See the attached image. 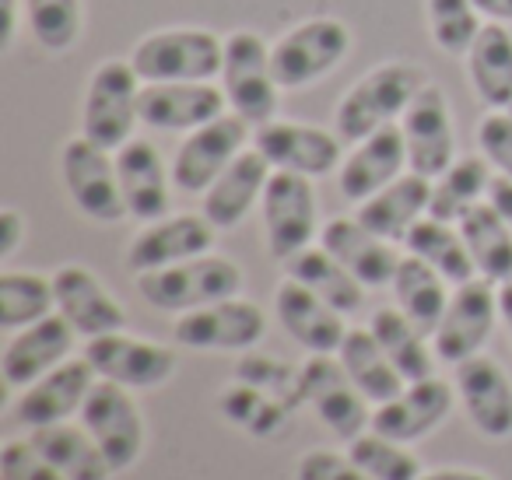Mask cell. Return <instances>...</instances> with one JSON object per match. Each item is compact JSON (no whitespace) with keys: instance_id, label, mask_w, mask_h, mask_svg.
I'll list each match as a JSON object with an SVG mask.
<instances>
[{"instance_id":"obj_21","label":"cell","mask_w":512,"mask_h":480,"mask_svg":"<svg viewBox=\"0 0 512 480\" xmlns=\"http://www.w3.org/2000/svg\"><path fill=\"white\" fill-rule=\"evenodd\" d=\"M53 295H57V312L85 340L106 337L127 326V309L120 305V298L81 263H64L53 274Z\"/></svg>"},{"instance_id":"obj_6","label":"cell","mask_w":512,"mask_h":480,"mask_svg":"<svg viewBox=\"0 0 512 480\" xmlns=\"http://www.w3.org/2000/svg\"><path fill=\"white\" fill-rule=\"evenodd\" d=\"M141 85L130 60H102L81 102V134L109 151H120L141 123Z\"/></svg>"},{"instance_id":"obj_29","label":"cell","mask_w":512,"mask_h":480,"mask_svg":"<svg viewBox=\"0 0 512 480\" xmlns=\"http://www.w3.org/2000/svg\"><path fill=\"white\" fill-rule=\"evenodd\" d=\"M428 204H432V179L407 169L404 176L393 179L390 186H383V190L372 193L369 200H362L355 218L362 221L369 232H376L379 239L404 242L407 232L428 214Z\"/></svg>"},{"instance_id":"obj_12","label":"cell","mask_w":512,"mask_h":480,"mask_svg":"<svg viewBox=\"0 0 512 480\" xmlns=\"http://www.w3.org/2000/svg\"><path fill=\"white\" fill-rule=\"evenodd\" d=\"M246 141L249 123L235 113L190 130L172 158V186L179 193H204L246 151Z\"/></svg>"},{"instance_id":"obj_10","label":"cell","mask_w":512,"mask_h":480,"mask_svg":"<svg viewBox=\"0 0 512 480\" xmlns=\"http://www.w3.org/2000/svg\"><path fill=\"white\" fill-rule=\"evenodd\" d=\"M498 319H502L498 316V284H491L488 277H470L467 284H456L446 316L432 333L435 358H442L446 365H460L481 354Z\"/></svg>"},{"instance_id":"obj_42","label":"cell","mask_w":512,"mask_h":480,"mask_svg":"<svg viewBox=\"0 0 512 480\" xmlns=\"http://www.w3.org/2000/svg\"><path fill=\"white\" fill-rule=\"evenodd\" d=\"M25 22L46 53H67L81 36V0H25Z\"/></svg>"},{"instance_id":"obj_36","label":"cell","mask_w":512,"mask_h":480,"mask_svg":"<svg viewBox=\"0 0 512 480\" xmlns=\"http://www.w3.org/2000/svg\"><path fill=\"white\" fill-rule=\"evenodd\" d=\"M407 253L425 260L428 267H435L449 284H467L470 277H477L474 256H470L467 242L460 235V225H449V221H439L432 214L418 221V225L407 232L404 239Z\"/></svg>"},{"instance_id":"obj_45","label":"cell","mask_w":512,"mask_h":480,"mask_svg":"<svg viewBox=\"0 0 512 480\" xmlns=\"http://www.w3.org/2000/svg\"><path fill=\"white\" fill-rule=\"evenodd\" d=\"M0 480H67V477L32 445V438H11L0 449Z\"/></svg>"},{"instance_id":"obj_32","label":"cell","mask_w":512,"mask_h":480,"mask_svg":"<svg viewBox=\"0 0 512 480\" xmlns=\"http://www.w3.org/2000/svg\"><path fill=\"white\" fill-rule=\"evenodd\" d=\"M29 438L67 480H109L116 473L85 424H46V428H32Z\"/></svg>"},{"instance_id":"obj_19","label":"cell","mask_w":512,"mask_h":480,"mask_svg":"<svg viewBox=\"0 0 512 480\" xmlns=\"http://www.w3.org/2000/svg\"><path fill=\"white\" fill-rule=\"evenodd\" d=\"M214 232L218 228L204 214H165V218L151 221L148 228H141L130 239L127 246L130 274L137 277V274H148V270H162L172 267V263L211 253Z\"/></svg>"},{"instance_id":"obj_40","label":"cell","mask_w":512,"mask_h":480,"mask_svg":"<svg viewBox=\"0 0 512 480\" xmlns=\"http://www.w3.org/2000/svg\"><path fill=\"white\" fill-rule=\"evenodd\" d=\"M221 414L242 428L253 438H274L288 428V417L292 407L281 403L278 396L264 393V389L246 386V382H235L228 393H221Z\"/></svg>"},{"instance_id":"obj_49","label":"cell","mask_w":512,"mask_h":480,"mask_svg":"<svg viewBox=\"0 0 512 480\" xmlns=\"http://www.w3.org/2000/svg\"><path fill=\"white\" fill-rule=\"evenodd\" d=\"M488 204L495 207V211L505 218V225L512 228V179H505V176L491 179V186H488Z\"/></svg>"},{"instance_id":"obj_14","label":"cell","mask_w":512,"mask_h":480,"mask_svg":"<svg viewBox=\"0 0 512 480\" xmlns=\"http://www.w3.org/2000/svg\"><path fill=\"white\" fill-rule=\"evenodd\" d=\"M85 358L95 368L99 379L120 382L127 389H158L176 375V351L155 340L130 337V333L116 330L106 337H95L85 344Z\"/></svg>"},{"instance_id":"obj_46","label":"cell","mask_w":512,"mask_h":480,"mask_svg":"<svg viewBox=\"0 0 512 480\" xmlns=\"http://www.w3.org/2000/svg\"><path fill=\"white\" fill-rule=\"evenodd\" d=\"M477 148L488 158L498 176L512 179V113L509 109H488L477 123Z\"/></svg>"},{"instance_id":"obj_2","label":"cell","mask_w":512,"mask_h":480,"mask_svg":"<svg viewBox=\"0 0 512 480\" xmlns=\"http://www.w3.org/2000/svg\"><path fill=\"white\" fill-rule=\"evenodd\" d=\"M141 298L158 312H193L204 305L225 302L242 291V267L228 256H193V260L172 263L162 270L134 277Z\"/></svg>"},{"instance_id":"obj_28","label":"cell","mask_w":512,"mask_h":480,"mask_svg":"<svg viewBox=\"0 0 512 480\" xmlns=\"http://www.w3.org/2000/svg\"><path fill=\"white\" fill-rule=\"evenodd\" d=\"M320 246L344 263L365 288H390L400 267L393 242L379 239L358 218H334L320 228Z\"/></svg>"},{"instance_id":"obj_50","label":"cell","mask_w":512,"mask_h":480,"mask_svg":"<svg viewBox=\"0 0 512 480\" xmlns=\"http://www.w3.org/2000/svg\"><path fill=\"white\" fill-rule=\"evenodd\" d=\"M0 4H4V39H0V43H4V50H11L18 36V22H22L18 8H25V0H0Z\"/></svg>"},{"instance_id":"obj_5","label":"cell","mask_w":512,"mask_h":480,"mask_svg":"<svg viewBox=\"0 0 512 480\" xmlns=\"http://www.w3.org/2000/svg\"><path fill=\"white\" fill-rule=\"evenodd\" d=\"M351 53V29L341 18H306L271 43V64L281 92H299L327 78Z\"/></svg>"},{"instance_id":"obj_3","label":"cell","mask_w":512,"mask_h":480,"mask_svg":"<svg viewBox=\"0 0 512 480\" xmlns=\"http://www.w3.org/2000/svg\"><path fill=\"white\" fill-rule=\"evenodd\" d=\"M221 88L235 116L249 127H264L278 113V78L271 64V43L253 29H235L225 39V67H221Z\"/></svg>"},{"instance_id":"obj_7","label":"cell","mask_w":512,"mask_h":480,"mask_svg":"<svg viewBox=\"0 0 512 480\" xmlns=\"http://www.w3.org/2000/svg\"><path fill=\"white\" fill-rule=\"evenodd\" d=\"M60 179H64L71 204L88 221L120 225L123 218H130L127 204H123L120 176H116V151L88 141L85 134L71 137L60 148Z\"/></svg>"},{"instance_id":"obj_47","label":"cell","mask_w":512,"mask_h":480,"mask_svg":"<svg viewBox=\"0 0 512 480\" xmlns=\"http://www.w3.org/2000/svg\"><path fill=\"white\" fill-rule=\"evenodd\" d=\"M295 480H372L348 452L334 449H309L299 456Z\"/></svg>"},{"instance_id":"obj_54","label":"cell","mask_w":512,"mask_h":480,"mask_svg":"<svg viewBox=\"0 0 512 480\" xmlns=\"http://www.w3.org/2000/svg\"><path fill=\"white\" fill-rule=\"evenodd\" d=\"M509 113H512V106H509Z\"/></svg>"},{"instance_id":"obj_35","label":"cell","mask_w":512,"mask_h":480,"mask_svg":"<svg viewBox=\"0 0 512 480\" xmlns=\"http://www.w3.org/2000/svg\"><path fill=\"white\" fill-rule=\"evenodd\" d=\"M456 225H460L463 242L474 256L477 277H488L491 284L512 281V228L505 225L502 214L488 200H481Z\"/></svg>"},{"instance_id":"obj_17","label":"cell","mask_w":512,"mask_h":480,"mask_svg":"<svg viewBox=\"0 0 512 480\" xmlns=\"http://www.w3.org/2000/svg\"><path fill=\"white\" fill-rule=\"evenodd\" d=\"M253 148L271 162L278 172H299V176L320 179L341 169V141L330 130L309 127L295 120H271L253 130Z\"/></svg>"},{"instance_id":"obj_39","label":"cell","mask_w":512,"mask_h":480,"mask_svg":"<svg viewBox=\"0 0 512 480\" xmlns=\"http://www.w3.org/2000/svg\"><path fill=\"white\" fill-rule=\"evenodd\" d=\"M53 312H57L53 277L32 274V270H4L0 274V326L4 330H25Z\"/></svg>"},{"instance_id":"obj_38","label":"cell","mask_w":512,"mask_h":480,"mask_svg":"<svg viewBox=\"0 0 512 480\" xmlns=\"http://www.w3.org/2000/svg\"><path fill=\"white\" fill-rule=\"evenodd\" d=\"M491 165L484 155H463L449 165L442 176L432 179V204L428 214L439 221H456L467 211H474L481 200H488V186H491Z\"/></svg>"},{"instance_id":"obj_1","label":"cell","mask_w":512,"mask_h":480,"mask_svg":"<svg viewBox=\"0 0 512 480\" xmlns=\"http://www.w3.org/2000/svg\"><path fill=\"white\" fill-rule=\"evenodd\" d=\"M425 85H428V74L418 64H407V60H390V64L372 67L337 102V113H334L337 137L358 144L376 134V130L397 123V116L407 113L414 95Z\"/></svg>"},{"instance_id":"obj_26","label":"cell","mask_w":512,"mask_h":480,"mask_svg":"<svg viewBox=\"0 0 512 480\" xmlns=\"http://www.w3.org/2000/svg\"><path fill=\"white\" fill-rule=\"evenodd\" d=\"M407 172V144L404 130L397 123L376 130L372 137L355 144L348 158L337 169V190L351 204H362L372 193H379L383 186H390L393 179H400Z\"/></svg>"},{"instance_id":"obj_44","label":"cell","mask_w":512,"mask_h":480,"mask_svg":"<svg viewBox=\"0 0 512 480\" xmlns=\"http://www.w3.org/2000/svg\"><path fill=\"white\" fill-rule=\"evenodd\" d=\"M235 379L246 382V386L264 389V393L278 396L288 407H299L302 393H299V372H288L278 361H264V358H242L239 368H235Z\"/></svg>"},{"instance_id":"obj_27","label":"cell","mask_w":512,"mask_h":480,"mask_svg":"<svg viewBox=\"0 0 512 480\" xmlns=\"http://www.w3.org/2000/svg\"><path fill=\"white\" fill-rule=\"evenodd\" d=\"M271 172H274L271 162H267L260 151L246 148L204 193H200V197H204L200 214H204L218 232H228V228L242 225L246 214L264 200Z\"/></svg>"},{"instance_id":"obj_23","label":"cell","mask_w":512,"mask_h":480,"mask_svg":"<svg viewBox=\"0 0 512 480\" xmlns=\"http://www.w3.org/2000/svg\"><path fill=\"white\" fill-rule=\"evenodd\" d=\"M95 382H99V375L88 365V358H67L64 365H57L43 379L22 389V396L15 400V417L29 431L71 421L74 414H81Z\"/></svg>"},{"instance_id":"obj_16","label":"cell","mask_w":512,"mask_h":480,"mask_svg":"<svg viewBox=\"0 0 512 480\" xmlns=\"http://www.w3.org/2000/svg\"><path fill=\"white\" fill-rule=\"evenodd\" d=\"M225 88L214 81H144L141 123L162 134H190L204 123L225 116Z\"/></svg>"},{"instance_id":"obj_22","label":"cell","mask_w":512,"mask_h":480,"mask_svg":"<svg viewBox=\"0 0 512 480\" xmlns=\"http://www.w3.org/2000/svg\"><path fill=\"white\" fill-rule=\"evenodd\" d=\"M453 400H456V389H449V382L428 375V379L407 382L393 400L379 403L372 410L369 428L404 445L421 442V438H428L446 421L449 410H453Z\"/></svg>"},{"instance_id":"obj_13","label":"cell","mask_w":512,"mask_h":480,"mask_svg":"<svg viewBox=\"0 0 512 480\" xmlns=\"http://www.w3.org/2000/svg\"><path fill=\"white\" fill-rule=\"evenodd\" d=\"M264 333V309L239 295L183 312L172 326V340L179 347H190V351H249L264 340Z\"/></svg>"},{"instance_id":"obj_11","label":"cell","mask_w":512,"mask_h":480,"mask_svg":"<svg viewBox=\"0 0 512 480\" xmlns=\"http://www.w3.org/2000/svg\"><path fill=\"white\" fill-rule=\"evenodd\" d=\"M299 393L302 403L316 410L323 424L334 431L341 442L358 438L372 424V410L365 393L348 379L341 361L330 354H313L306 365L299 368Z\"/></svg>"},{"instance_id":"obj_30","label":"cell","mask_w":512,"mask_h":480,"mask_svg":"<svg viewBox=\"0 0 512 480\" xmlns=\"http://www.w3.org/2000/svg\"><path fill=\"white\" fill-rule=\"evenodd\" d=\"M467 74L488 109L512 106V32L502 22H484L467 50Z\"/></svg>"},{"instance_id":"obj_43","label":"cell","mask_w":512,"mask_h":480,"mask_svg":"<svg viewBox=\"0 0 512 480\" xmlns=\"http://www.w3.org/2000/svg\"><path fill=\"white\" fill-rule=\"evenodd\" d=\"M425 15L432 43L449 57H467L477 32H481V11L474 0H428Z\"/></svg>"},{"instance_id":"obj_52","label":"cell","mask_w":512,"mask_h":480,"mask_svg":"<svg viewBox=\"0 0 512 480\" xmlns=\"http://www.w3.org/2000/svg\"><path fill=\"white\" fill-rule=\"evenodd\" d=\"M418 480H491V477H488V473H481V470H467V466H449V470L421 473Z\"/></svg>"},{"instance_id":"obj_37","label":"cell","mask_w":512,"mask_h":480,"mask_svg":"<svg viewBox=\"0 0 512 480\" xmlns=\"http://www.w3.org/2000/svg\"><path fill=\"white\" fill-rule=\"evenodd\" d=\"M369 330L376 333V340L383 344V351L390 354V361L407 382L435 375V347H428V333L418 330L397 305L372 312Z\"/></svg>"},{"instance_id":"obj_34","label":"cell","mask_w":512,"mask_h":480,"mask_svg":"<svg viewBox=\"0 0 512 480\" xmlns=\"http://www.w3.org/2000/svg\"><path fill=\"white\" fill-rule=\"evenodd\" d=\"M285 270L292 281L306 284L309 291L330 302L334 309H341L344 316L362 309L365 302V284L344 267L337 256H330L323 246H306L302 253H295L292 260H285Z\"/></svg>"},{"instance_id":"obj_9","label":"cell","mask_w":512,"mask_h":480,"mask_svg":"<svg viewBox=\"0 0 512 480\" xmlns=\"http://www.w3.org/2000/svg\"><path fill=\"white\" fill-rule=\"evenodd\" d=\"M264 211V235L267 253L274 260H292L306 246H313L320 232V214H316V190L313 179L299 172H271V183L260 200Z\"/></svg>"},{"instance_id":"obj_24","label":"cell","mask_w":512,"mask_h":480,"mask_svg":"<svg viewBox=\"0 0 512 480\" xmlns=\"http://www.w3.org/2000/svg\"><path fill=\"white\" fill-rule=\"evenodd\" d=\"M274 316L285 326L288 337L299 347H306L309 354H337V347L344 344L351 330L341 309L323 302L316 291H309L306 284L292 281V277H285L274 291Z\"/></svg>"},{"instance_id":"obj_18","label":"cell","mask_w":512,"mask_h":480,"mask_svg":"<svg viewBox=\"0 0 512 480\" xmlns=\"http://www.w3.org/2000/svg\"><path fill=\"white\" fill-rule=\"evenodd\" d=\"M456 400L463 403L467 421L491 442L512 438V379L495 358L474 354L460 361L453 375Z\"/></svg>"},{"instance_id":"obj_25","label":"cell","mask_w":512,"mask_h":480,"mask_svg":"<svg viewBox=\"0 0 512 480\" xmlns=\"http://www.w3.org/2000/svg\"><path fill=\"white\" fill-rule=\"evenodd\" d=\"M116 176H120L123 204L127 214L144 225L165 218L172 204V169H165V158L148 137H130L116 151Z\"/></svg>"},{"instance_id":"obj_48","label":"cell","mask_w":512,"mask_h":480,"mask_svg":"<svg viewBox=\"0 0 512 480\" xmlns=\"http://www.w3.org/2000/svg\"><path fill=\"white\" fill-rule=\"evenodd\" d=\"M25 232H29V225H25L22 214H18L15 207H4V211H0V260L8 263L11 256L18 253Z\"/></svg>"},{"instance_id":"obj_33","label":"cell","mask_w":512,"mask_h":480,"mask_svg":"<svg viewBox=\"0 0 512 480\" xmlns=\"http://www.w3.org/2000/svg\"><path fill=\"white\" fill-rule=\"evenodd\" d=\"M393 302L397 309L411 319L418 330H425L432 337L439 330L442 316L449 305V281L435 267H428L418 256H400V267L393 274Z\"/></svg>"},{"instance_id":"obj_4","label":"cell","mask_w":512,"mask_h":480,"mask_svg":"<svg viewBox=\"0 0 512 480\" xmlns=\"http://www.w3.org/2000/svg\"><path fill=\"white\" fill-rule=\"evenodd\" d=\"M141 81H214L225 67V39L207 29H162L130 50Z\"/></svg>"},{"instance_id":"obj_15","label":"cell","mask_w":512,"mask_h":480,"mask_svg":"<svg viewBox=\"0 0 512 480\" xmlns=\"http://www.w3.org/2000/svg\"><path fill=\"white\" fill-rule=\"evenodd\" d=\"M400 130H404L407 144V169L418 172L425 179H435L456 162V130L453 113H449L446 92L428 81L407 113L400 116Z\"/></svg>"},{"instance_id":"obj_51","label":"cell","mask_w":512,"mask_h":480,"mask_svg":"<svg viewBox=\"0 0 512 480\" xmlns=\"http://www.w3.org/2000/svg\"><path fill=\"white\" fill-rule=\"evenodd\" d=\"M474 4L481 11V18H488V22H512V0H474Z\"/></svg>"},{"instance_id":"obj_20","label":"cell","mask_w":512,"mask_h":480,"mask_svg":"<svg viewBox=\"0 0 512 480\" xmlns=\"http://www.w3.org/2000/svg\"><path fill=\"white\" fill-rule=\"evenodd\" d=\"M74 340H78V330L60 312L25 326V330H15V337L4 344V354H0L4 386L25 389L36 379H43L46 372H53L71 358Z\"/></svg>"},{"instance_id":"obj_41","label":"cell","mask_w":512,"mask_h":480,"mask_svg":"<svg viewBox=\"0 0 512 480\" xmlns=\"http://www.w3.org/2000/svg\"><path fill=\"white\" fill-rule=\"evenodd\" d=\"M348 456L369 473L372 480H418L421 477V459L407 449L404 442L379 435V431H362L358 438L348 442Z\"/></svg>"},{"instance_id":"obj_53","label":"cell","mask_w":512,"mask_h":480,"mask_svg":"<svg viewBox=\"0 0 512 480\" xmlns=\"http://www.w3.org/2000/svg\"><path fill=\"white\" fill-rule=\"evenodd\" d=\"M498 316H502L505 330H509V337H512V281L498 284Z\"/></svg>"},{"instance_id":"obj_31","label":"cell","mask_w":512,"mask_h":480,"mask_svg":"<svg viewBox=\"0 0 512 480\" xmlns=\"http://www.w3.org/2000/svg\"><path fill=\"white\" fill-rule=\"evenodd\" d=\"M337 361H341L348 379L362 389L372 407L393 400V396L407 386V379L397 372V365L390 361V354L383 351V344H379L369 326H365V330L362 326H351L344 344L337 347Z\"/></svg>"},{"instance_id":"obj_8","label":"cell","mask_w":512,"mask_h":480,"mask_svg":"<svg viewBox=\"0 0 512 480\" xmlns=\"http://www.w3.org/2000/svg\"><path fill=\"white\" fill-rule=\"evenodd\" d=\"M78 417L88 428V435L99 442V449L106 452L116 473L130 470L141 459L144 442H148V424H144V414L134 400V389L99 379Z\"/></svg>"}]
</instances>
